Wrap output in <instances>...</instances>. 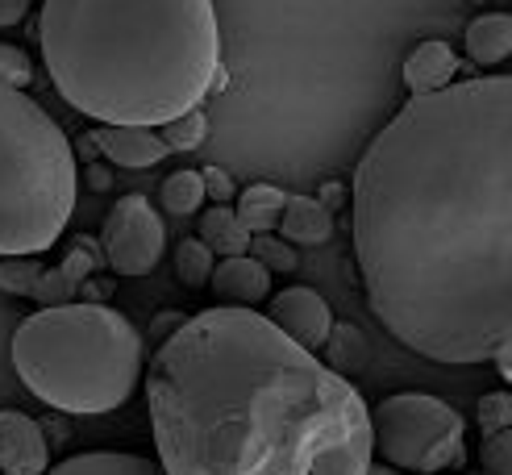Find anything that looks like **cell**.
<instances>
[{
  "label": "cell",
  "mask_w": 512,
  "mask_h": 475,
  "mask_svg": "<svg viewBox=\"0 0 512 475\" xmlns=\"http://www.w3.org/2000/svg\"><path fill=\"white\" fill-rule=\"evenodd\" d=\"M50 467V446L42 438V421L17 409H0V471L42 475Z\"/></svg>",
  "instance_id": "obj_9"
},
{
  "label": "cell",
  "mask_w": 512,
  "mask_h": 475,
  "mask_svg": "<svg viewBox=\"0 0 512 475\" xmlns=\"http://www.w3.org/2000/svg\"><path fill=\"white\" fill-rule=\"evenodd\" d=\"M75 246H80V250H84V255H88V259L96 263V271H100V267H105V246H100V242H96L92 234H80V238H75Z\"/></svg>",
  "instance_id": "obj_34"
},
{
  "label": "cell",
  "mask_w": 512,
  "mask_h": 475,
  "mask_svg": "<svg viewBox=\"0 0 512 475\" xmlns=\"http://www.w3.org/2000/svg\"><path fill=\"white\" fill-rule=\"evenodd\" d=\"M317 200H321V205H325V209H329V205H334V209H338V205H342V200H346V188H342V184H334V180H329V184L321 188V196H317Z\"/></svg>",
  "instance_id": "obj_35"
},
{
  "label": "cell",
  "mask_w": 512,
  "mask_h": 475,
  "mask_svg": "<svg viewBox=\"0 0 512 475\" xmlns=\"http://www.w3.org/2000/svg\"><path fill=\"white\" fill-rule=\"evenodd\" d=\"M492 363L500 367V375H504V380H512V342H504V346L496 350V355H492Z\"/></svg>",
  "instance_id": "obj_36"
},
{
  "label": "cell",
  "mask_w": 512,
  "mask_h": 475,
  "mask_svg": "<svg viewBox=\"0 0 512 475\" xmlns=\"http://www.w3.org/2000/svg\"><path fill=\"white\" fill-rule=\"evenodd\" d=\"M321 350L329 355L325 367H334L338 375H342V371H363V367H367V338H363V330H358V325H350V321H334V325H329V338H325Z\"/></svg>",
  "instance_id": "obj_18"
},
{
  "label": "cell",
  "mask_w": 512,
  "mask_h": 475,
  "mask_svg": "<svg viewBox=\"0 0 512 475\" xmlns=\"http://www.w3.org/2000/svg\"><path fill=\"white\" fill-rule=\"evenodd\" d=\"M371 417V450L400 471H450L463 463V417L446 400L425 392L388 396L367 413Z\"/></svg>",
  "instance_id": "obj_6"
},
{
  "label": "cell",
  "mask_w": 512,
  "mask_h": 475,
  "mask_svg": "<svg viewBox=\"0 0 512 475\" xmlns=\"http://www.w3.org/2000/svg\"><path fill=\"white\" fill-rule=\"evenodd\" d=\"M204 134H209V117H204L200 109L179 113V117L159 125V138H163L167 150H196L204 142Z\"/></svg>",
  "instance_id": "obj_21"
},
{
  "label": "cell",
  "mask_w": 512,
  "mask_h": 475,
  "mask_svg": "<svg viewBox=\"0 0 512 475\" xmlns=\"http://www.w3.org/2000/svg\"><path fill=\"white\" fill-rule=\"evenodd\" d=\"M84 180H88V188L105 192V188H113V171H109V167H100V163H92V167H84Z\"/></svg>",
  "instance_id": "obj_33"
},
{
  "label": "cell",
  "mask_w": 512,
  "mask_h": 475,
  "mask_svg": "<svg viewBox=\"0 0 512 475\" xmlns=\"http://www.w3.org/2000/svg\"><path fill=\"white\" fill-rule=\"evenodd\" d=\"M196 238L209 246L213 255H221V259L246 255V246H250V230L238 221L234 205H213V209H204V213H200V234H196Z\"/></svg>",
  "instance_id": "obj_16"
},
{
  "label": "cell",
  "mask_w": 512,
  "mask_h": 475,
  "mask_svg": "<svg viewBox=\"0 0 512 475\" xmlns=\"http://www.w3.org/2000/svg\"><path fill=\"white\" fill-rule=\"evenodd\" d=\"M113 292H117V280H92L88 275L75 296H84V305H105V300H113Z\"/></svg>",
  "instance_id": "obj_29"
},
{
  "label": "cell",
  "mask_w": 512,
  "mask_h": 475,
  "mask_svg": "<svg viewBox=\"0 0 512 475\" xmlns=\"http://www.w3.org/2000/svg\"><path fill=\"white\" fill-rule=\"evenodd\" d=\"M475 5H479V0H475Z\"/></svg>",
  "instance_id": "obj_38"
},
{
  "label": "cell",
  "mask_w": 512,
  "mask_h": 475,
  "mask_svg": "<svg viewBox=\"0 0 512 475\" xmlns=\"http://www.w3.org/2000/svg\"><path fill=\"white\" fill-rule=\"evenodd\" d=\"M34 80V67H30V55L25 50H17V46H5L0 42V84L5 88H25Z\"/></svg>",
  "instance_id": "obj_26"
},
{
  "label": "cell",
  "mask_w": 512,
  "mask_h": 475,
  "mask_svg": "<svg viewBox=\"0 0 512 475\" xmlns=\"http://www.w3.org/2000/svg\"><path fill=\"white\" fill-rule=\"evenodd\" d=\"M479 463L488 475H512V430H496V434L483 438Z\"/></svg>",
  "instance_id": "obj_25"
},
{
  "label": "cell",
  "mask_w": 512,
  "mask_h": 475,
  "mask_svg": "<svg viewBox=\"0 0 512 475\" xmlns=\"http://www.w3.org/2000/svg\"><path fill=\"white\" fill-rule=\"evenodd\" d=\"M467 55L479 67H500L512 55V17L508 13H483L467 25Z\"/></svg>",
  "instance_id": "obj_15"
},
{
  "label": "cell",
  "mask_w": 512,
  "mask_h": 475,
  "mask_svg": "<svg viewBox=\"0 0 512 475\" xmlns=\"http://www.w3.org/2000/svg\"><path fill=\"white\" fill-rule=\"evenodd\" d=\"M163 475H367L358 388L246 305L188 317L146 367Z\"/></svg>",
  "instance_id": "obj_2"
},
{
  "label": "cell",
  "mask_w": 512,
  "mask_h": 475,
  "mask_svg": "<svg viewBox=\"0 0 512 475\" xmlns=\"http://www.w3.org/2000/svg\"><path fill=\"white\" fill-rule=\"evenodd\" d=\"M284 200L288 192L275 188V184H250L242 196H238V221L246 225L250 234H271L279 225V213H284Z\"/></svg>",
  "instance_id": "obj_17"
},
{
  "label": "cell",
  "mask_w": 512,
  "mask_h": 475,
  "mask_svg": "<svg viewBox=\"0 0 512 475\" xmlns=\"http://www.w3.org/2000/svg\"><path fill=\"white\" fill-rule=\"evenodd\" d=\"M63 271H67V280H75V284H84V280H88V275L96 271V263H92V259L84 255V250H80V246H75V250H71V255L63 259Z\"/></svg>",
  "instance_id": "obj_30"
},
{
  "label": "cell",
  "mask_w": 512,
  "mask_h": 475,
  "mask_svg": "<svg viewBox=\"0 0 512 475\" xmlns=\"http://www.w3.org/2000/svg\"><path fill=\"white\" fill-rule=\"evenodd\" d=\"M75 150L55 117L0 84V259L46 255L75 209Z\"/></svg>",
  "instance_id": "obj_5"
},
{
  "label": "cell",
  "mask_w": 512,
  "mask_h": 475,
  "mask_svg": "<svg viewBox=\"0 0 512 475\" xmlns=\"http://www.w3.org/2000/svg\"><path fill=\"white\" fill-rule=\"evenodd\" d=\"M479 425L483 434H496V430H512V396L508 392H488L479 400Z\"/></svg>",
  "instance_id": "obj_27"
},
{
  "label": "cell",
  "mask_w": 512,
  "mask_h": 475,
  "mask_svg": "<svg viewBox=\"0 0 512 475\" xmlns=\"http://www.w3.org/2000/svg\"><path fill=\"white\" fill-rule=\"evenodd\" d=\"M279 234H284V242H300V246H321L329 242V234H334V213H329L317 196H288L284 200V213H279Z\"/></svg>",
  "instance_id": "obj_13"
},
{
  "label": "cell",
  "mask_w": 512,
  "mask_h": 475,
  "mask_svg": "<svg viewBox=\"0 0 512 475\" xmlns=\"http://www.w3.org/2000/svg\"><path fill=\"white\" fill-rule=\"evenodd\" d=\"M454 71H463V63L454 59V50L438 38H429L404 59V84L413 96H429V92H442L454 80Z\"/></svg>",
  "instance_id": "obj_12"
},
{
  "label": "cell",
  "mask_w": 512,
  "mask_h": 475,
  "mask_svg": "<svg viewBox=\"0 0 512 475\" xmlns=\"http://www.w3.org/2000/svg\"><path fill=\"white\" fill-rule=\"evenodd\" d=\"M354 255L400 346L488 363L512 342V80L413 96L354 167Z\"/></svg>",
  "instance_id": "obj_1"
},
{
  "label": "cell",
  "mask_w": 512,
  "mask_h": 475,
  "mask_svg": "<svg viewBox=\"0 0 512 475\" xmlns=\"http://www.w3.org/2000/svg\"><path fill=\"white\" fill-rule=\"evenodd\" d=\"M209 288L217 292V300H229V305H259V300H267L271 271L254 263L250 255H234L225 263H213Z\"/></svg>",
  "instance_id": "obj_11"
},
{
  "label": "cell",
  "mask_w": 512,
  "mask_h": 475,
  "mask_svg": "<svg viewBox=\"0 0 512 475\" xmlns=\"http://www.w3.org/2000/svg\"><path fill=\"white\" fill-rule=\"evenodd\" d=\"M367 475H400V471H396V467H388V463H371V467H367Z\"/></svg>",
  "instance_id": "obj_37"
},
{
  "label": "cell",
  "mask_w": 512,
  "mask_h": 475,
  "mask_svg": "<svg viewBox=\"0 0 512 475\" xmlns=\"http://www.w3.org/2000/svg\"><path fill=\"white\" fill-rule=\"evenodd\" d=\"M25 9H30V0H0V30H5V25H17L25 17Z\"/></svg>",
  "instance_id": "obj_32"
},
{
  "label": "cell",
  "mask_w": 512,
  "mask_h": 475,
  "mask_svg": "<svg viewBox=\"0 0 512 475\" xmlns=\"http://www.w3.org/2000/svg\"><path fill=\"white\" fill-rule=\"evenodd\" d=\"M175 275L184 288H204L213 275V250L200 238H184L175 246Z\"/></svg>",
  "instance_id": "obj_20"
},
{
  "label": "cell",
  "mask_w": 512,
  "mask_h": 475,
  "mask_svg": "<svg viewBox=\"0 0 512 475\" xmlns=\"http://www.w3.org/2000/svg\"><path fill=\"white\" fill-rule=\"evenodd\" d=\"M38 275H42V267H38L34 255H5V259H0V292L30 296Z\"/></svg>",
  "instance_id": "obj_23"
},
{
  "label": "cell",
  "mask_w": 512,
  "mask_h": 475,
  "mask_svg": "<svg viewBox=\"0 0 512 475\" xmlns=\"http://www.w3.org/2000/svg\"><path fill=\"white\" fill-rule=\"evenodd\" d=\"M100 246H105V267H113L117 275H150L163 259L167 246V230L163 217L155 213V205H146V196H121L113 213L105 217V230H100Z\"/></svg>",
  "instance_id": "obj_7"
},
{
  "label": "cell",
  "mask_w": 512,
  "mask_h": 475,
  "mask_svg": "<svg viewBox=\"0 0 512 475\" xmlns=\"http://www.w3.org/2000/svg\"><path fill=\"white\" fill-rule=\"evenodd\" d=\"M200 184H204V196L217 200V205H229V200H234V180H229L225 167H204Z\"/></svg>",
  "instance_id": "obj_28"
},
{
  "label": "cell",
  "mask_w": 512,
  "mask_h": 475,
  "mask_svg": "<svg viewBox=\"0 0 512 475\" xmlns=\"http://www.w3.org/2000/svg\"><path fill=\"white\" fill-rule=\"evenodd\" d=\"M163 205L171 217H192L204 205V184H200V171L184 167V171H171L163 180Z\"/></svg>",
  "instance_id": "obj_19"
},
{
  "label": "cell",
  "mask_w": 512,
  "mask_h": 475,
  "mask_svg": "<svg viewBox=\"0 0 512 475\" xmlns=\"http://www.w3.org/2000/svg\"><path fill=\"white\" fill-rule=\"evenodd\" d=\"M42 475H163V467L146 455H125V450H84Z\"/></svg>",
  "instance_id": "obj_14"
},
{
  "label": "cell",
  "mask_w": 512,
  "mask_h": 475,
  "mask_svg": "<svg viewBox=\"0 0 512 475\" xmlns=\"http://www.w3.org/2000/svg\"><path fill=\"white\" fill-rule=\"evenodd\" d=\"M13 367L59 413H113L142 380V338L109 305H50L13 334Z\"/></svg>",
  "instance_id": "obj_4"
},
{
  "label": "cell",
  "mask_w": 512,
  "mask_h": 475,
  "mask_svg": "<svg viewBox=\"0 0 512 475\" xmlns=\"http://www.w3.org/2000/svg\"><path fill=\"white\" fill-rule=\"evenodd\" d=\"M38 42L59 96L100 125L159 130L225 84L213 0H46Z\"/></svg>",
  "instance_id": "obj_3"
},
{
  "label": "cell",
  "mask_w": 512,
  "mask_h": 475,
  "mask_svg": "<svg viewBox=\"0 0 512 475\" xmlns=\"http://www.w3.org/2000/svg\"><path fill=\"white\" fill-rule=\"evenodd\" d=\"M88 142L100 150V155H109L117 167H155L167 159V146L155 130H146V125H100V130L88 134Z\"/></svg>",
  "instance_id": "obj_10"
},
{
  "label": "cell",
  "mask_w": 512,
  "mask_h": 475,
  "mask_svg": "<svg viewBox=\"0 0 512 475\" xmlns=\"http://www.w3.org/2000/svg\"><path fill=\"white\" fill-rule=\"evenodd\" d=\"M246 255H250L254 263H263L271 275H275V271H296V263H300L296 246L284 242V238H271V234H250Z\"/></svg>",
  "instance_id": "obj_22"
},
{
  "label": "cell",
  "mask_w": 512,
  "mask_h": 475,
  "mask_svg": "<svg viewBox=\"0 0 512 475\" xmlns=\"http://www.w3.org/2000/svg\"><path fill=\"white\" fill-rule=\"evenodd\" d=\"M267 321L275 325L279 334H288L296 346L309 350V355H317V350L325 346V338H329L334 313H329V305L321 300V292H313V288H304V284H300V288L275 292Z\"/></svg>",
  "instance_id": "obj_8"
},
{
  "label": "cell",
  "mask_w": 512,
  "mask_h": 475,
  "mask_svg": "<svg viewBox=\"0 0 512 475\" xmlns=\"http://www.w3.org/2000/svg\"><path fill=\"white\" fill-rule=\"evenodd\" d=\"M184 321H188L184 313H159L155 321H150V338H159V342H163V338H171V334H175Z\"/></svg>",
  "instance_id": "obj_31"
},
{
  "label": "cell",
  "mask_w": 512,
  "mask_h": 475,
  "mask_svg": "<svg viewBox=\"0 0 512 475\" xmlns=\"http://www.w3.org/2000/svg\"><path fill=\"white\" fill-rule=\"evenodd\" d=\"M75 292H80V284L75 280H67V271L63 267H55V271H46L42 267V275L34 280V288H30V296L38 300V305H75Z\"/></svg>",
  "instance_id": "obj_24"
}]
</instances>
